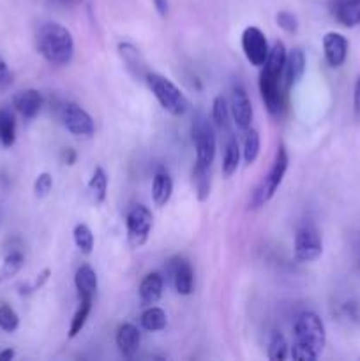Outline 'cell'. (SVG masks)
<instances>
[{"label":"cell","mask_w":360,"mask_h":361,"mask_svg":"<svg viewBox=\"0 0 360 361\" xmlns=\"http://www.w3.org/2000/svg\"><path fill=\"white\" fill-rule=\"evenodd\" d=\"M233 122L240 130H247L253 123V104L249 101V95L244 90V87L236 85L232 94V104H229Z\"/></svg>","instance_id":"obj_11"},{"label":"cell","mask_w":360,"mask_h":361,"mask_svg":"<svg viewBox=\"0 0 360 361\" xmlns=\"http://www.w3.org/2000/svg\"><path fill=\"white\" fill-rule=\"evenodd\" d=\"M289 356V345L286 342L284 335L274 334L268 344V360L272 361H282Z\"/></svg>","instance_id":"obj_32"},{"label":"cell","mask_w":360,"mask_h":361,"mask_svg":"<svg viewBox=\"0 0 360 361\" xmlns=\"http://www.w3.org/2000/svg\"><path fill=\"white\" fill-rule=\"evenodd\" d=\"M162 288L164 282L159 274H148L140 284V300L143 305H155L162 296Z\"/></svg>","instance_id":"obj_20"},{"label":"cell","mask_w":360,"mask_h":361,"mask_svg":"<svg viewBox=\"0 0 360 361\" xmlns=\"http://www.w3.org/2000/svg\"><path fill=\"white\" fill-rule=\"evenodd\" d=\"M306 73V55L300 48H293L292 51L286 55L284 67H282V85L284 88L295 87L300 81V78Z\"/></svg>","instance_id":"obj_15"},{"label":"cell","mask_w":360,"mask_h":361,"mask_svg":"<svg viewBox=\"0 0 360 361\" xmlns=\"http://www.w3.org/2000/svg\"><path fill=\"white\" fill-rule=\"evenodd\" d=\"M52 189H53V176L49 175V173H41L34 182L35 197L42 200V197L49 196Z\"/></svg>","instance_id":"obj_36"},{"label":"cell","mask_w":360,"mask_h":361,"mask_svg":"<svg viewBox=\"0 0 360 361\" xmlns=\"http://www.w3.org/2000/svg\"><path fill=\"white\" fill-rule=\"evenodd\" d=\"M25 263V257L21 252H11L7 254L6 259H4L2 267H0V284L6 281H9L11 277L18 274L21 270Z\"/></svg>","instance_id":"obj_31"},{"label":"cell","mask_w":360,"mask_h":361,"mask_svg":"<svg viewBox=\"0 0 360 361\" xmlns=\"http://www.w3.org/2000/svg\"><path fill=\"white\" fill-rule=\"evenodd\" d=\"M348 39L344 37L339 32H327L323 37V53L325 60L330 67L337 69L342 63L346 62V56H348Z\"/></svg>","instance_id":"obj_13"},{"label":"cell","mask_w":360,"mask_h":361,"mask_svg":"<svg viewBox=\"0 0 360 361\" xmlns=\"http://www.w3.org/2000/svg\"><path fill=\"white\" fill-rule=\"evenodd\" d=\"M212 118H214L215 126H219L221 129H224L228 126L229 120V106L222 95H217L212 102Z\"/></svg>","instance_id":"obj_33"},{"label":"cell","mask_w":360,"mask_h":361,"mask_svg":"<svg viewBox=\"0 0 360 361\" xmlns=\"http://www.w3.org/2000/svg\"><path fill=\"white\" fill-rule=\"evenodd\" d=\"M16 356V353L13 351V349H6V351L0 353V361H11Z\"/></svg>","instance_id":"obj_41"},{"label":"cell","mask_w":360,"mask_h":361,"mask_svg":"<svg viewBox=\"0 0 360 361\" xmlns=\"http://www.w3.org/2000/svg\"><path fill=\"white\" fill-rule=\"evenodd\" d=\"M116 348H119L120 355L124 358H134L140 349L141 344V335L138 331V328L131 323H124L120 324L119 330H116Z\"/></svg>","instance_id":"obj_16"},{"label":"cell","mask_w":360,"mask_h":361,"mask_svg":"<svg viewBox=\"0 0 360 361\" xmlns=\"http://www.w3.org/2000/svg\"><path fill=\"white\" fill-rule=\"evenodd\" d=\"M64 155H66V162H67V164H69V166L73 164L74 159H76V154H74V152L71 150V148H67V150L64 152Z\"/></svg>","instance_id":"obj_42"},{"label":"cell","mask_w":360,"mask_h":361,"mask_svg":"<svg viewBox=\"0 0 360 361\" xmlns=\"http://www.w3.org/2000/svg\"><path fill=\"white\" fill-rule=\"evenodd\" d=\"M288 152H286L284 145H279L277 150H275V157L272 161L270 169H268L267 175L263 176L258 187L253 192V200H251V208H260L265 203L272 200V196L275 194L277 187L282 183V178L286 175V169H288Z\"/></svg>","instance_id":"obj_4"},{"label":"cell","mask_w":360,"mask_h":361,"mask_svg":"<svg viewBox=\"0 0 360 361\" xmlns=\"http://www.w3.org/2000/svg\"><path fill=\"white\" fill-rule=\"evenodd\" d=\"M154 6H155V9H157L159 16L164 18L166 14H168V11H169L168 0H154Z\"/></svg>","instance_id":"obj_40"},{"label":"cell","mask_w":360,"mask_h":361,"mask_svg":"<svg viewBox=\"0 0 360 361\" xmlns=\"http://www.w3.org/2000/svg\"><path fill=\"white\" fill-rule=\"evenodd\" d=\"M173 194V180L168 171L161 169L155 173L154 182H152V200L155 207H164Z\"/></svg>","instance_id":"obj_21"},{"label":"cell","mask_w":360,"mask_h":361,"mask_svg":"<svg viewBox=\"0 0 360 361\" xmlns=\"http://www.w3.org/2000/svg\"><path fill=\"white\" fill-rule=\"evenodd\" d=\"M49 275H52V270H49V268L42 270L41 274H39L37 277L34 279V282H32V284L28 286L27 291H23V295H25V293H27V295H28V293H34V291H37V289H41L42 286H44V282L49 279Z\"/></svg>","instance_id":"obj_38"},{"label":"cell","mask_w":360,"mask_h":361,"mask_svg":"<svg viewBox=\"0 0 360 361\" xmlns=\"http://www.w3.org/2000/svg\"><path fill=\"white\" fill-rule=\"evenodd\" d=\"M260 94L263 99L265 106H267L268 113L272 115H277L282 109V90H281V76L277 74L267 73V71H261L260 74Z\"/></svg>","instance_id":"obj_10"},{"label":"cell","mask_w":360,"mask_h":361,"mask_svg":"<svg viewBox=\"0 0 360 361\" xmlns=\"http://www.w3.org/2000/svg\"><path fill=\"white\" fill-rule=\"evenodd\" d=\"M293 250H295V257L300 263L316 261L323 254V240H321V235L316 226L304 224L296 231Z\"/></svg>","instance_id":"obj_7"},{"label":"cell","mask_w":360,"mask_h":361,"mask_svg":"<svg viewBox=\"0 0 360 361\" xmlns=\"http://www.w3.org/2000/svg\"><path fill=\"white\" fill-rule=\"evenodd\" d=\"M260 147H261V140H260V134H258V130L254 129H247L246 130V137H244V162H246L247 166L254 164L258 159V155H260Z\"/></svg>","instance_id":"obj_29"},{"label":"cell","mask_w":360,"mask_h":361,"mask_svg":"<svg viewBox=\"0 0 360 361\" xmlns=\"http://www.w3.org/2000/svg\"><path fill=\"white\" fill-rule=\"evenodd\" d=\"M353 111H355V118L360 122V76L356 78L355 88H353Z\"/></svg>","instance_id":"obj_39"},{"label":"cell","mask_w":360,"mask_h":361,"mask_svg":"<svg viewBox=\"0 0 360 361\" xmlns=\"http://www.w3.org/2000/svg\"><path fill=\"white\" fill-rule=\"evenodd\" d=\"M275 21H277L279 28H282L286 34H296V32H299V20H296L295 14L289 13V11H279V13L275 14Z\"/></svg>","instance_id":"obj_35"},{"label":"cell","mask_w":360,"mask_h":361,"mask_svg":"<svg viewBox=\"0 0 360 361\" xmlns=\"http://www.w3.org/2000/svg\"><path fill=\"white\" fill-rule=\"evenodd\" d=\"M193 143L196 150V162L201 166L210 168L215 159V133L214 127L208 123V120L203 115H198L193 123Z\"/></svg>","instance_id":"obj_5"},{"label":"cell","mask_w":360,"mask_h":361,"mask_svg":"<svg viewBox=\"0 0 360 361\" xmlns=\"http://www.w3.org/2000/svg\"><path fill=\"white\" fill-rule=\"evenodd\" d=\"M16 141V118L13 111L2 108L0 109V145L6 148L13 147Z\"/></svg>","instance_id":"obj_24"},{"label":"cell","mask_w":360,"mask_h":361,"mask_svg":"<svg viewBox=\"0 0 360 361\" xmlns=\"http://www.w3.org/2000/svg\"><path fill=\"white\" fill-rule=\"evenodd\" d=\"M286 55H288V51H286L284 42L275 41L274 44H272L270 51H268L267 60H265L263 71L281 76L282 67H284V62H286Z\"/></svg>","instance_id":"obj_23"},{"label":"cell","mask_w":360,"mask_h":361,"mask_svg":"<svg viewBox=\"0 0 360 361\" xmlns=\"http://www.w3.org/2000/svg\"><path fill=\"white\" fill-rule=\"evenodd\" d=\"M193 183L196 190V197L200 201H207L210 196V168L201 164H194L193 169Z\"/></svg>","instance_id":"obj_27"},{"label":"cell","mask_w":360,"mask_h":361,"mask_svg":"<svg viewBox=\"0 0 360 361\" xmlns=\"http://www.w3.org/2000/svg\"><path fill=\"white\" fill-rule=\"evenodd\" d=\"M35 48L46 62L64 67L71 63L74 56L73 34L55 21L42 23L35 32Z\"/></svg>","instance_id":"obj_2"},{"label":"cell","mask_w":360,"mask_h":361,"mask_svg":"<svg viewBox=\"0 0 360 361\" xmlns=\"http://www.w3.org/2000/svg\"><path fill=\"white\" fill-rule=\"evenodd\" d=\"M74 286H76L78 296L81 298H90L94 300L95 293H97V274L94 271V268L88 267V264H83L76 270V275H74Z\"/></svg>","instance_id":"obj_19"},{"label":"cell","mask_w":360,"mask_h":361,"mask_svg":"<svg viewBox=\"0 0 360 361\" xmlns=\"http://www.w3.org/2000/svg\"><path fill=\"white\" fill-rule=\"evenodd\" d=\"M332 14L346 28L360 25V0H334Z\"/></svg>","instance_id":"obj_18"},{"label":"cell","mask_w":360,"mask_h":361,"mask_svg":"<svg viewBox=\"0 0 360 361\" xmlns=\"http://www.w3.org/2000/svg\"><path fill=\"white\" fill-rule=\"evenodd\" d=\"M20 326V317L9 305H0V330L13 334Z\"/></svg>","instance_id":"obj_34"},{"label":"cell","mask_w":360,"mask_h":361,"mask_svg":"<svg viewBox=\"0 0 360 361\" xmlns=\"http://www.w3.org/2000/svg\"><path fill=\"white\" fill-rule=\"evenodd\" d=\"M92 302H94V300H90V298L80 300V305H78V309H76V312H74L73 321H71V326H69V337L71 338L76 337V335L83 330L85 324H87V319H88V316H90V310H92Z\"/></svg>","instance_id":"obj_28"},{"label":"cell","mask_w":360,"mask_h":361,"mask_svg":"<svg viewBox=\"0 0 360 361\" xmlns=\"http://www.w3.org/2000/svg\"><path fill=\"white\" fill-rule=\"evenodd\" d=\"M73 236H74V243H76V247L80 249L81 254H85V256L92 254L95 240H94V233H92V229L88 228L87 224H78L76 228H74Z\"/></svg>","instance_id":"obj_30"},{"label":"cell","mask_w":360,"mask_h":361,"mask_svg":"<svg viewBox=\"0 0 360 361\" xmlns=\"http://www.w3.org/2000/svg\"><path fill=\"white\" fill-rule=\"evenodd\" d=\"M145 83L164 111L175 116L186 115L189 111V99L172 80L159 73H148L145 78Z\"/></svg>","instance_id":"obj_3"},{"label":"cell","mask_w":360,"mask_h":361,"mask_svg":"<svg viewBox=\"0 0 360 361\" xmlns=\"http://www.w3.org/2000/svg\"><path fill=\"white\" fill-rule=\"evenodd\" d=\"M141 328L147 331H162L168 324V317H166V312L161 309V307L148 305L147 310H143L140 317Z\"/></svg>","instance_id":"obj_22"},{"label":"cell","mask_w":360,"mask_h":361,"mask_svg":"<svg viewBox=\"0 0 360 361\" xmlns=\"http://www.w3.org/2000/svg\"><path fill=\"white\" fill-rule=\"evenodd\" d=\"M240 154H242V150H240L239 147V141H236L235 137H232V140L226 143L224 155H222V175H224L226 178L235 175L236 169H239Z\"/></svg>","instance_id":"obj_26"},{"label":"cell","mask_w":360,"mask_h":361,"mask_svg":"<svg viewBox=\"0 0 360 361\" xmlns=\"http://www.w3.org/2000/svg\"><path fill=\"white\" fill-rule=\"evenodd\" d=\"M11 83H13V73L7 67L6 60L0 56V90H6L7 87H11Z\"/></svg>","instance_id":"obj_37"},{"label":"cell","mask_w":360,"mask_h":361,"mask_svg":"<svg viewBox=\"0 0 360 361\" xmlns=\"http://www.w3.org/2000/svg\"><path fill=\"white\" fill-rule=\"evenodd\" d=\"M169 275H172L173 288L179 295L189 296L194 291V271L189 261L184 257H173L169 261Z\"/></svg>","instance_id":"obj_12"},{"label":"cell","mask_w":360,"mask_h":361,"mask_svg":"<svg viewBox=\"0 0 360 361\" xmlns=\"http://www.w3.org/2000/svg\"><path fill=\"white\" fill-rule=\"evenodd\" d=\"M152 226H154V215L143 204H136L127 214V240L133 249H140L148 242Z\"/></svg>","instance_id":"obj_6"},{"label":"cell","mask_w":360,"mask_h":361,"mask_svg":"<svg viewBox=\"0 0 360 361\" xmlns=\"http://www.w3.org/2000/svg\"><path fill=\"white\" fill-rule=\"evenodd\" d=\"M88 190H90L92 201L95 204H101L106 200V192H108V175H106L104 169L101 166L94 169L90 176V182H88Z\"/></svg>","instance_id":"obj_25"},{"label":"cell","mask_w":360,"mask_h":361,"mask_svg":"<svg viewBox=\"0 0 360 361\" xmlns=\"http://www.w3.org/2000/svg\"><path fill=\"white\" fill-rule=\"evenodd\" d=\"M64 127L69 130L71 134L80 137H90L95 133V126L92 116L81 108L76 102H67L64 104L62 113H60Z\"/></svg>","instance_id":"obj_8"},{"label":"cell","mask_w":360,"mask_h":361,"mask_svg":"<svg viewBox=\"0 0 360 361\" xmlns=\"http://www.w3.org/2000/svg\"><path fill=\"white\" fill-rule=\"evenodd\" d=\"M119 55L122 56L124 63H126L127 71L133 74L136 80L145 81L147 78L148 71H147V63H145L143 56H141L140 49L134 48L131 42H120L119 44Z\"/></svg>","instance_id":"obj_17"},{"label":"cell","mask_w":360,"mask_h":361,"mask_svg":"<svg viewBox=\"0 0 360 361\" xmlns=\"http://www.w3.org/2000/svg\"><path fill=\"white\" fill-rule=\"evenodd\" d=\"M42 95L39 90L34 88H27V90H21L18 94H14L13 97V108L20 113L23 118L32 120L39 115V111L42 109Z\"/></svg>","instance_id":"obj_14"},{"label":"cell","mask_w":360,"mask_h":361,"mask_svg":"<svg viewBox=\"0 0 360 361\" xmlns=\"http://www.w3.org/2000/svg\"><path fill=\"white\" fill-rule=\"evenodd\" d=\"M295 344H293L289 356L296 361H314L321 356L325 344H327V334L325 324L320 316L314 312H304L296 317L295 328Z\"/></svg>","instance_id":"obj_1"},{"label":"cell","mask_w":360,"mask_h":361,"mask_svg":"<svg viewBox=\"0 0 360 361\" xmlns=\"http://www.w3.org/2000/svg\"><path fill=\"white\" fill-rule=\"evenodd\" d=\"M242 51L251 66L263 67L268 51H270V46H268L267 37L260 28L247 27L242 32Z\"/></svg>","instance_id":"obj_9"}]
</instances>
